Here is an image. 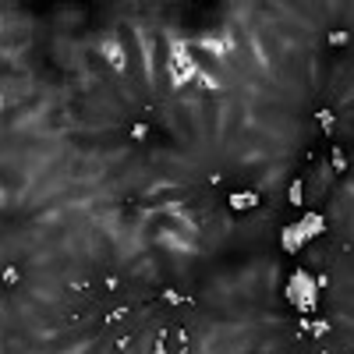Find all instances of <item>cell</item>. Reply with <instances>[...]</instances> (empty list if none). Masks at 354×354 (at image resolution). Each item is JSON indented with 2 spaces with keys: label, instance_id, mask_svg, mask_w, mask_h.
Wrapping results in <instances>:
<instances>
[{
  "label": "cell",
  "instance_id": "1",
  "mask_svg": "<svg viewBox=\"0 0 354 354\" xmlns=\"http://www.w3.org/2000/svg\"><path fill=\"white\" fill-rule=\"evenodd\" d=\"M347 43H351V32H344V29L326 35V46H347Z\"/></svg>",
  "mask_w": 354,
  "mask_h": 354
},
{
  "label": "cell",
  "instance_id": "2",
  "mask_svg": "<svg viewBox=\"0 0 354 354\" xmlns=\"http://www.w3.org/2000/svg\"><path fill=\"white\" fill-rule=\"evenodd\" d=\"M4 280H7V284H18L22 276H18V269H14V266H7V276H4Z\"/></svg>",
  "mask_w": 354,
  "mask_h": 354
}]
</instances>
